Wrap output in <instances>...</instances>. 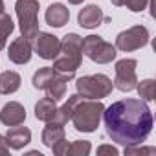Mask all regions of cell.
<instances>
[{"label": "cell", "mask_w": 156, "mask_h": 156, "mask_svg": "<svg viewBox=\"0 0 156 156\" xmlns=\"http://www.w3.org/2000/svg\"><path fill=\"white\" fill-rule=\"evenodd\" d=\"M107 136L119 145H141L154 125L152 112L143 99H121L103 110Z\"/></svg>", "instance_id": "1"}, {"label": "cell", "mask_w": 156, "mask_h": 156, "mask_svg": "<svg viewBox=\"0 0 156 156\" xmlns=\"http://www.w3.org/2000/svg\"><path fill=\"white\" fill-rule=\"evenodd\" d=\"M103 110L105 105L101 103V99H83L75 107L70 121L73 123L75 130L79 132H94L99 127Z\"/></svg>", "instance_id": "2"}, {"label": "cell", "mask_w": 156, "mask_h": 156, "mask_svg": "<svg viewBox=\"0 0 156 156\" xmlns=\"http://www.w3.org/2000/svg\"><path fill=\"white\" fill-rule=\"evenodd\" d=\"M75 88L83 99H103L112 92L114 83L105 73H94L79 77L75 81Z\"/></svg>", "instance_id": "3"}, {"label": "cell", "mask_w": 156, "mask_h": 156, "mask_svg": "<svg viewBox=\"0 0 156 156\" xmlns=\"http://www.w3.org/2000/svg\"><path fill=\"white\" fill-rule=\"evenodd\" d=\"M15 11H17V19H19L22 37L33 42L35 35L39 33V20H37L39 0H17Z\"/></svg>", "instance_id": "4"}, {"label": "cell", "mask_w": 156, "mask_h": 156, "mask_svg": "<svg viewBox=\"0 0 156 156\" xmlns=\"http://www.w3.org/2000/svg\"><path fill=\"white\" fill-rule=\"evenodd\" d=\"M81 51L83 55H87L90 61L98 62V64H108L116 59V46H112L110 42L103 41L99 35H88L83 37L81 42Z\"/></svg>", "instance_id": "5"}, {"label": "cell", "mask_w": 156, "mask_h": 156, "mask_svg": "<svg viewBox=\"0 0 156 156\" xmlns=\"http://www.w3.org/2000/svg\"><path fill=\"white\" fill-rule=\"evenodd\" d=\"M147 42H149V30L145 26H132V28L118 33L116 50L134 51V50H140V48L147 46Z\"/></svg>", "instance_id": "6"}, {"label": "cell", "mask_w": 156, "mask_h": 156, "mask_svg": "<svg viewBox=\"0 0 156 156\" xmlns=\"http://www.w3.org/2000/svg\"><path fill=\"white\" fill-rule=\"evenodd\" d=\"M136 66L138 62L134 59H121L116 62V79L114 87L121 92H130L136 88L138 77H136Z\"/></svg>", "instance_id": "7"}, {"label": "cell", "mask_w": 156, "mask_h": 156, "mask_svg": "<svg viewBox=\"0 0 156 156\" xmlns=\"http://www.w3.org/2000/svg\"><path fill=\"white\" fill-rule=\"evenodd\" d=\"M33 48L37 51V55L41 59H46V61H53L59 51H61V41L59 37L51 35V33H44V31H39L33 39Z\"/></svg>", "instance_id": "8"}, {"label": "cell", "mask_w": 156, "mask_h": 156, "mask_svg": "<svg viewBox=\"0 0 156 156\" xmlns=\"http://www.w3.org/2000/svg\"><path fill=\"white\" fill-rule=\"evenodd\" d=\"M31 53H33L31 41H28V39H24V37L15 39V41L9 44V50H8V57H9V61L15 62V64H26V62H30Z\"/></svg>", "instance_id": "9"}, {"label": "cell", "mask_w": 156, "mask_h": 156, "mask_svg": "<svg viewBox=\"0 0 156 156\" xmlns=\"http://www.w3.org/2000/svg\"><path fill=\"white\" fill-rule=\"evenodd\" d=\"M81 61L83 57H73V55H64V53H59L55 59H53V72L66 77V79H73V75L77 72V68L81 66Z\"/></svg>", "instance_id": "10"}, {"label": "cell", "mask_w": 156, "mask_h": 156, "mask_svg": "<svg viewBox=\"0 0 156 156\" xmlns=\"http://www.w3.org/2000/svg\"><path fill=\"white\" fill-rule=\"evenodd\" d=\"M26 119V108L17 103V101H9L2 107L0 110V121L6 127H15V125H22Z\"/></svg>", "instance_id": "11"}, {"label": "cell", "mask_w": 156, "mask_h": 156, "mask_svg": "<svg viewBox=\"0 0 156 156\" xmlns=\"http://www.w3.org/2000/svg\"><path fill=\"white\" fill-rule=\"evenodd\" d=\"M103 20H105V15H103L101 8L96 6V4L85 6L79 11V15H77V22H79V26L85 28V30H94V28L101 26Z\"/></svg>", "instance_id": "12"}, {"label": "cell", "mask_w": 156, "mask_h": 156, "mask_svg": "<svg viewBox=\"0 0 156 156\" xmlns=\"http://www.w3.org/2000/svg\"><path fill=\"white\" fill-rule=\"evenodd\" d=\"M44 19H46L48 26H51V28H62L70 20V9L64 4H61V2H55V4H51L46 9Z\"/></svg>", "instance_id": "13"}, {"label": "cell", "mask_w": 156, "mask_h": 156, "mask_svg": "<svg viewBox=\"0 0 156 156\" xmlns=\"http://www.w3.org/2000/svg\"><path fill=\"white\" fill-rule=\"evenodd\" d=\"M6 140H8V145L11 149H24L30 141H31V130L28 127H20V125H15L8 130L6 134Z\"/></svg>", "instance_id": "14"}, {"label": "cell", "mask_w": 156, "mask_h": 156, "mask_svg": "<svg viewBox=\"0 0 156 156\" xmlns=\"http://www.w3.org/2000/svg\"><path fill=\"white\" fill-rule=\"evenodd\" d=\"M81 101H83V98H81L79 94H73V96H70V98H68V101H66L62 107H59V108L55 110V114H53V118H51L50 121H53V123H59V125H66V123L70 121V118H72V114H73L75 107L79 105Z\"/></svg>", "instance_id": "15"}, {"label": "cell", "mask_w": 156, "mask_h": 156, "mask_svg": "<svg viewBox=\"0 0 156 156\" xmlns=\"http://www.w3.org/2000/svg\"><path fill=\"white\" fill-rule=\"evenodd\" d=\"M20 75L17 72H11V70H6L0 73V94L4 96H9V94H15L19 88H20Z\"/></svg>", "instance_id": "16"}, {"label": "cell", "mask_w": 156, "mask_h": 156, "mask_svg": "<svg viewBox=\"0 0 156 156\" xmlns=\"http://www.w3.org/2000/svg\"><path fill=\"white\" fill-rule=\"evenodd\" d=\"M66 83H68L66 77H62V75L55 73L51 79L46 83V87H44V90H46L48 98H51L53 101L62 99V98H64V94H66Z\"/></svg>", "instance_id": "17"}, {"label": "cell", "mask_w": 156, "mask_h": 156, "mask_svg": "<svg viewBox=\"0 0 156 156\" xmlns=\"http://www.w3.org/2000/svg\"><path fill=\"white\" fill-rule=\"evenodd\" d=\"M81 42H83V37H79L77 33H66L64 39L61 41V51L59 53L73 55V57H83Z\"/></svg>", "instance_id": "18"}, {"label": "cell", "mask_w": 156, "mask_h": 156, "mask_svg": "<svg viewBox=\"0 0 156 156\" xmlns=\"http://www.w3.org/2000/svg\"><path fill=\"white\" fill-rule=\"evenodd\" d=\"M66 138V132H64V125H59V123H53V121H48V125L44 127L42 130V143L46 147L51 149L53 143L61 141Z\"/></svg>", "instance_id": "19"}, {"label": "cell", "mask_w": 156, "mask_h": 156, "mask_svg": "<svg viewBox=\"0 0 156 156\" xmlns=\"http://www.w3.org/2000/svg\"><path fill=\"white\" fill-rule=\"evenodd\" d=\"M57 101H53L51 98H42V99H39L37 101V105H35V118L39 119V121H50L51 118H53V114H55V110H57V105H55Z\"/></svg>", "instance_id": "20"}, {"label": "cell", "mask_w": 156, "mask_h": 156, "mask_svg": "<svg viewBox=\"0 0 156 156\" xmlns=\"http://www.w3.org/2000/svg\"><path fill=\"white\" fill-rule=\"evenodd\" d=\"M15 26H13V20L8 13H2L0 15V51L6 48V42L9 39V35L13 33Z\"/></svg>", "instance_id": "21"}, {"label": "cell", "mask_w": 156, "mask_h": 156, "mask_svg": "<svg viewBox=\"0 0 156 156\" xmlns=\"http://www.w3.org/2000/svg\"><path fill=\"white\" fill-rule=\"evenodd\" d=\"M53 75H55V72H53V68H51V66L39 68V70L33 73V79H31V83H33V88H37V90H44L46 83L51 79Z\"/></svg>", "instance_id": "22"}, {"label": "cell", "mask_w": 156, "mask_h": 156, "mask_svg": "<svg viewBox=\"0 0 156 156\" xmlns=\"http://www.w3.org/2000/svg\"><path fill=\"white\" fill-rule=\"evenodd\" d=\"M136 90L143 101H152L154 94H156V83H154V79H143V81L136 83Z\"/></svg>", "instance_id": "23"}, {"label": "cell", "mask_w": 156, "mask_h": 156, "mask_svg": "<svg viewBox=\"0 0 156 156\" xmlns=\"http://www.w3.org/2000/svg\"><path fill=\"white\" fill-rule=\"evenodd\" d=\"M90 151H92L90 141H87V140H77V141L70 143L66 154H70V156H88Z\"/></svg>", "instance_id": "24"}, {"label": "cell", "mask_w": 156, "mask_h": 156, "mask_svg": "<svg viewBox=\"0 0 156 156\" xmlns=\"http://www.w3.org/2000/svg\"><path fill=\"white\" fill-rule=\"evenodd\" d=\"M125 156H143V154H156L154 147H140V145H127L125 147Z\"/></svg>", "instance_id": "25"}, {"label": "cell", "mask_w": 156, "mask_h": 156, "mask_svg": "<svg viewBox=\"0 0 156 156\" xmlns=\"http://www.w3.org/2000/svg\"><path fill=\"white\" fill-rule=\"evenodd\" d=\"M149 0H125L123 6H127V9H130L132 13H140L147 8Z\"/></svg>", "instance_id": "26"}, {"label": "cell", "mask_w": 156, "mask_h": 156, "mask_svg": "<svg viewBox=\"0 0 156 156\" xmlns=\"http://www.w3.org/2000/svg\"><path fill=\"white\" fill-rule=\"evenodd\" d=\"M68 147H70V143H68V141H66V138H64V140H61V141L53 143V145H51V151H53V154H55V156H64V154H66V151H68Z\"/></svg>", "instance_id": "27"}, {"label": "cell", "mask_w": 156, "mask_h": 156, "mask_svg": "<svg viewBox=\"0 0 156 156\" xmlns=\"http://www.w3.org/2000/svg\"><path fill=\"white\" fill-rule=\"evenodd\" d=\"M118 149L116 147H112V145H101V147H98V154L101 156V154H110V156H118Z\"/></svg>", "instance_id": "28"}, {"label": "cell", "mask_w": 156, "mask_h": 156, "mask_svg": "<svg viewBox=\"0 0 156 156\" xmlns=\"http://www.w3.org/2000/svg\"><path fill=\"white\" fill-rule=\"evenodd\" d=\"M9 154V145H8V140L6 136L0 134V156H8Z\"/></svg>", "instance_id": "29"}, {"label": "cell", "mask_w": 156, "mask_h": 156, "mask_svg": "<svg viewBox=\"0 0 156 156\" xmlns=\"http://www.w3.org/2000/svg\"><path fill=\"white\" fill-rule=\"evenodd\" d=\"M110 2H112L114 6H123V2H125V0H110Z\"/></svg>", "instance_id": "30"}, {"label": "cell", "mask_w": 156, "mask_h": 156, "mask_svg": "<svg viewBox=\"0 0 156 156\" xmlns=\"http://www.w3.org/2000/svg\"><path fill=\"white\" fill-rule=\"evenodd\" d=\"M68 2H70V4H73V6H79L83 0H68Z\"/></svg>", "instance_id": "31"}, {"label": "cell", "mask_w": 156, "mask_h": 156, "mask_svg": "<svg viewBox=\"0 0 156 156\" xmlns=\"http://www.w3.org/2000/svg\"><path fill=\"white\" fill-rule=\"evenodd\" d=\"M2 13H6L4 11V0H0V15H2Z\"/></svg>", "instance_id": "32"}]
</instances>
